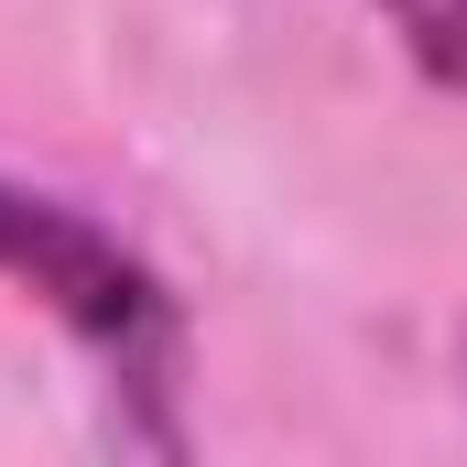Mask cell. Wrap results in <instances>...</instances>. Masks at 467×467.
I'll return each instance as SVG.
<instances>
[{"mask_svg":"<svg viewBox=\"0 0 467 467\" xmlns=\"http://www.w3.org/2000/svg\"><path fill=\"white\" fill-rule=\"evenodd\" d=\"M0 272H11L22 294H44L88 348L109 358L119 391L152 402V435H174V424H163V391H174V369H185V316H174V294H163V272H152L141 250H119L88 207L33 196V185L0 174Z\"/></svg>","mask_w":467,"mask_h":467,"instance_id":"obj_1","label":"cell"},{"mask_svg":"<svg viewBox=\"0 0 467 467\" xmlns=\"http://www.w3.org/2000/svg\"><path fill=\"white\" fill-rule=\"evenodd\" d=\"M380 11H391L402 55H413L446 99H467V0H380Z\"/></svg>","mask_w":467,"mask_h":467,"instance_id":"obj_2","label":"cell"}]
</instances>
